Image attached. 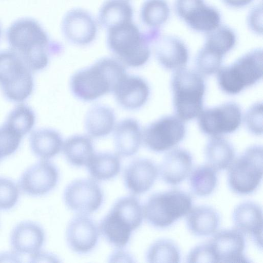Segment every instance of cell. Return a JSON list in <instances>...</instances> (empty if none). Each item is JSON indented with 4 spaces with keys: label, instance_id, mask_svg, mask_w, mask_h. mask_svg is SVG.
Instances as JSON below:
<instances>
[{
    "label": "cell",
    "instance_id": "cell-41",
    "mask_svg": "<svg viewBox=\"0 0 263 263\" xmlns=\"http://www.w3.org/2000/svg\"><path fill=\"white\" fill-rule=\"evenodd\" d=\"M188 262H216L209 243L194 248L187 257Z\"/></svg>",
    "mask_w": 263,
    "mask_h": 263
},
{
    "label": "cell",
    "instance_id": "cell-3",
    "mask_svg": "<svg viewBox=\"0 0 263 263\" xmlns=\"http://www.w3.org/2000/svg\"><path fill=\"white\" fill-rule=\"evenodd\" d=\"M126 74L124 66L117 60L104 58L74 73L70 79V87L76 98L91 101L112 92Z\"/></svg>",
    "mask_w": 263,
    "mask_h": 263
},
{
    "label": "cell",
    "instance_id": "cell-9",
    "mask_svg": "<svg viewBox=\"0 0 263 263\" xmlns=\"http://www.w3.org/2000/svg\"><path fill=\"white\" fill-rule=\"evenodd\" d=\"M185 133L183 121L177 116H167L148 125L142 133V140L151 151L162 152L180 142Z\"/></svg>",
    "mask_w": 263,
    "mask_h": 263
},
{
    "label": "cell",
    "instance_id": "cell-28",
    "mask_svg": "<svg viewBox=\"0 0 263 263\" xmlns=\"http://www.w3.org/2000/svg\"><path fill=\"white\" fill-rule=\"evenodd\" d=\"M62 149L68 162L75 166L86 165L95 154L90 138L84 135H74L66 139Z\"/></svg>",
    "mask_w": 263,
    "mask_h": 263
},
{
    "label": "cell",
    "instance_id": "cell-22",
    "mask_svg": "<svg viewBox=\"0 0 263 263\" xmlns=\"http://www.w3.org/2000/svg\"><path fill=\"white\" fill-rule=\"evenodd\" d=\"M193 164L191 154L183 148H176L167 153L160 166L159 172L163 181L176 185L190 174Z\"/></svg>",
    "mask_w": 263,
    "mask_h": 263
},
{
    "label": "cell",
    "instance_id": "cell-34",
    "mask_svg": "<svg viewBox=\"0 0 263 263\" xmlns=\"http://www.w3.org/2000/svg\"><path fill=\"white\" fill-rule=\"evenodd\" d=\"M217 182L216 171L209 165H202L195 168L190 177L193 192L199 196H206L215 189Z\"/></svg>",
    "mask_w": 263,
    "mask_h": 263
},
{
    "label": "cell",
    "instance_id": "cell-38",
    "mask_svg": "<svg viewBox=\"0 0 263 263\" xmlns=\"http://www.w3.org/2000/svg\"><path fill=\"white\" fill-rule=\"evenodd\" d=\"M19 197L18 185L9 178L0 177V210L7 211L13 208Z\"/></svg>",
    "mask_w": 263,
    "mask_h": 263
},
{
    "label": "cell",
    "instance_id": "cell-20",
    "mask_svg": "<svg viewBox=\"0 0 263 263\" xmlns=\"http://www.w3.org/2000/svg\"><path fill=\"white\" fill-rule=\"evenodd\" d=\"M154 43L156 59L164 68L177 71L185 67L189 60V51L181 40L167 36L159 37Z\"/></svg>",
    "mask_w": 263,
    "mask_h": 263
},
{
    "label": "cell",
    "instance_id": "cell-15",
    "mask_svg": "<svg viewBox=\"0 0 263 263\" xmlns=\"http://www.w3.org/2000/svg\"><path fill=\"white\" fill-rule=\"evenodd\" d=\"M216 262H248L245 256V240L236 229L216 233L209 242Z\"/></svg>",
    "mask_w": 263,
    "mask_h": 263
},
{
    "label": "cell",
    "instance_id": "cell-21",
    "mask_svg": "<svg viewBox=\"0 0 263 263\" xmlns=\"http://www.w3.org/2000/svg\"><path fill=\"white\" fill-rule=\"evenodd\" d=\"M232 218L237 230L250 235L262 247V212L259 205L250 201L241 203L234 209Z\"/></svg>",
    "mask_w": 263,
    "mask_h": 263
},
{
    "label": "cell",
    "instance_id": "cell-44",
    "mask_svg": "<svg viewBox=\"0 0 263 263\" xmlns=\"http://www.w3.org/2000/svg\"><path fill=\"white\" fill-rule=\"evenodd\" d=\"M253 0H222L225 4L234 8H241L245 7Z\"/></svg>",
    "mask_w": 263,
    "mask_h": 263
},
{
    "label": "cell",
    "instance_id": "cell-24",
    "mask_svg": "<svg viewBox=\"0 0 263 263\" xmlns=\"http://www.w3.org/2000/svg\"><path fill=\"white\" fill-rule=\"evenodd\" d=\"M186 224L190 231L198 236L214 233L220 224V217L216 210L207 206H199L187 214Z\"/></svg>",
    "mask_w": 263,
    "mask_h": 263
},
{
    "label": "cell",
    "instance_id": "cell-2",
    "mask_svg": "<svg viewBox=\"0 0 263 263\" xmlns=\"http://www.w3.org/2000/svg\"><path fill=\"white\" fill-rule=\"evenodd\" d=\"M142 32L131 21L107 30V45L115 59L124 66L139 67L151 55L150 44L160 35L159 28Z\"/></svg>",
    "mask_w": 263,
    "mask_h": 263
},
{
    "label": "cell",
    "instance_id": "cell-12",
    "mask_svg": "<svg viewBox=\"0 0 263 263\" xmlns=\"http://www.w3.org/2000/svg\"><path fill=\"white\" fill-rule=\"evenodd\" d=\"M175 8L178 16L194 30L208 33L219 26V12L205 5L204 0H175Z\"/></svg>",
    "mask_w": 263,
    "mask_h": 263
},
{
    "label": "cell",
    "instance_id": "cell-46",
    "mask_svg": "<svg viewBox=\"0 0 263 263\" xmlns=\"http://www.w3.org/2000/svg\"><path fill=\"white\" fill-rule=\"evenodd\" d=\"M2 158L1 156V155H0V159Z\"/></svg>",
    "mask_w": 263,
    "mask_h": 263
},
{
    "label": "cell",
    "instance_id": "cell-7",
    "mask_svg": "<svg viewBox=\"0 0 263 263\" xmlns=\"http://www.w3.org/2000/svg\"><path fill=\"white\" fill-rule=\"evenodd\" d=\"M31 71L12 50L0 51V86L8 99L23 101L31 95L33 88Z\"/></svg>",
    "mask_w": 263,
    "mask_h": 263
},
{
    "label": "cell",
    "instance_id": "cell-27",
    "mask_svg": "<svg viewBox=\"0 0 263 263\" xmlns=\"http://www.w3.org/2000/svg\"><path fill=\"white\" fill-rule=\"evenodd\" d=\"M115 122V114L111 108L104 105H96L87 114L85 127L89 136L103 137L114 130Z\"/></svg>",
    "mask_w": 263,
    "mask_h": 263
},
{
    "label": "cell",
    "instance_id": "cell-32",
    "mask_svg": "<svg viewBox=\"0 0 263 263\" xmlns=\"http://www.w3.org/2000/svg\"><path fill=\"white\" fill-rule=\"evenodd\" d=\"M127 225L132 231L141 224L143 218V208L138 199L133 196L119 199L110 211Z\"/></svg>",
    "mask_w": 263,
    "mask_h": 263
},
{
    "label": "cell",
    "instance_id": "cell-29",
    "mask_svg": "<svg viewBox=\"0 0 263 263\" xmlns=\"http://www.w3.org/2000/svg\"><path fill=\"white\" fill-rule=\"evenodd\" d=\"M208 164L216 171L226 170L235 159L233 146L221 137H211L205 149Z\"/></svg>",
    "mask_w": 263,
    "mask_h": 263
},
{
    "label": "cell",
    "instance_id": "cell-10",
    "mask_svg": "<svg viewBox=\"0 0 263 263\" xmlns=\"http://www.w3.org/2000/svg\"><path fill=\"white\" fill-rule=\"evenodd\" d=\"M198 117L201 132L211 137L234 132L242 121L241 108L234 102L202 110Z\"/></svg>",
    "mask_w": 263,
    "mask_h": 263
},
{
    "label": "cell",
    "instance_id": "cell-18",
    "mask_svg": "<svg viewBox=\"0 0 263 263\" xmlns=\"http://www.w3.org/2000/svg\"><path fill=\"white\" fill-rule=\"evenodd\" d=\"M45 233L37 223L25 221L17 224L10 236L11 246L18 254L31 255L40 250L44 245Z\"/></svg>",
    "mask_w": 263,
    "mask_h": 263
},
{
    "label": "cell",
    "instance_id": "cell-6",
    "mask_svg": "<svg viewBox=\"0 0 263 263\" xmlns=\"http://www.w3.org/2000/svg\"><path fill=\"white\" fill-rule=\"evenodd\" d=\"M192 208L190 195L171 190L152 195L143 208V217L151 225L164 228L187 215Z\"/></svg>",
    "mask_w": 263,
    "mask_h": 263
},
{
    "label": "cell",
    "instance_id": "cell-39",
    "mask_svg": "<svg viewBox=\"0 0 263 263\" xmlns=\"http://www.w3.org/2000/svg\"><path fill=\"white\" fill-rule=\"evenodd\" d=\"M22 137L5 123L0 127V155L2 158L11 155L16 151Z\"/></svg>",
    "mask_w": 263,
    "mask_h": 263
},
{
    "label": "cell",
    "instance_id": "cell-40",
    "mask_svg": "<svg viewBox=\"0 0 263 263\" xmlns=\"http://www.w3.org/2000/svg\"><path fill=\"white\" fill-rule=\"evenodd\" d=\"M245 122L248 129L252 134L260 135L262 133V104L257 103L247 111Z\"/></svg>",
    "mask_w": 263,
    "mask_h": 263
},
{
    "label": "cell",
    "instance_id": "cell-5",
    "mask_svg": "<svg viewBox=\"0 0 263 263\" xmlns=\"http://www.w3.org/2000/svg\"><path fill=\"white\" fill-rule=\"evenodd\" d=\"M262 51L256 49L242 55L233 64L220 68L217 80L221 90L234 95L262 79Z\"/></svg>",
    "mask_w": 263,
    "mask_h": 263
},
{
    "label": "cell",
    "instance_id": "cell-36",
    "mask_svg": "<svg viewBox=\"0 0 263 263\" xmlns=\"http://www.w3.org/2000/svg\"><path fill=\"white\" fill-rule=\"evenodd\" d=\"M146 258L149 262H179L180 256L177 246L172 241L161 239L148 248Z\"/></svg>",
    "mask_w": 263,
    "mask_h": 263
},
{
    "label": "cell",
    "instance_id": "cell-45",
    "mask_svg": "<svg viewBox=\"0 0 263 263\" xmlns=\"http://www.w3.org/2000/svg\"><path fill=\"white\" fill-rule=\"evenodd\" d=\"M2 29L1 25L0 24V39H1V37L2 36Z\"/></svg>",
    "mask_w": 263,
    "mask_h": 263
},
{
    "label": "cell",
    "instance_id": "cell-35",
    "mask_svg": "<svg viewBox=\"0 0 263 263\" xmlns=\"http://www.w3.org/2000/svg\"><path fill=\"white\" fill-rule=\"evenodd\" d=\"M169 15L170 8L165 0H146L140 10L142 23L151 28H159Z\"/></svg>",
    "mask_w": 263,
    "mask_h": 263
},
{
    "label": "cell",
    "instance_id": "cell-11",
    "mask_svg": "<svg viewBox=\"0 0 263 263\" xmlns=\"http://www.w3.org/2000/svg\"><path fill=\"white\" fill-rule=\"evenodd\" d=\"M66 205L81 215L91 214L97 210L103 201V193L93 180L81 179L70 183L64 192Z\"/></svg>",
    "mask_w": 263,
    "mask_h": 263
},
{
    "label": "cell",
    "instance_id": "cell-14",
    "mask_svg": "<svg viewBox=\"0 0 263 263\" xmlns=\"http://www.w3.org/2000/svg\"><path fill=\"white\" fill-rule=\"evenodd\" d=\"M62 33L70 43L80 46L94 41L97 33L96 22L87 11L81 8L69 10L62 22Z\"/></svg>",
    "mask_w": 263,
    "mask_h": 263
},
{
    "label": "cell",
    "instance_id": "cell-25",
    "mask_svg": "<svg viewBox=\"0 0 263 263\" xmlns=\"http://www.w3.org/2000/svg\"><path fill=\"white\" fill-rule=\"evenodd\" d=\"M133 9L128 0H106L98 14L100 25L107 30L133 21Z\"/></svg>",
    "mask_w": 263,
    "mask_h": 263
},
{
    "label": "cell",
    "instance_id": "cell-33",
    "mask_svg": "<svg viewBox=\"0 0 263 263\" xmlns=\"http://www.w3.org/2000/svg\"><path fill=\"white\" fill-rule=\"evenodd\" d=\"M236 37L233 31L225 26H219L208 33L203 48L216 57H222L234 46Z\"/></svg>",
    "mask_w": 263,
    "mask_h": 263
},
{
    "label": "cell",
    "instance_id": "cell-4",
    "mask_svg": "<svg viewBox=\"0 0 263 263\" xmlns=\"http://www.w3.org/2000/svg\"><path fill=\"white\" fill-rule=\"evenodd\" d=\"M171 86L176 116L182 121L198 117L203 110L205 91L201 74L184 68L178 70L173 76Z\"/></svg>",
    "mask_w": 263,
    "mask_h": 263
},
{
    "label": "cell",
    "instance_id": "cell-37",
    "mask_svg": "<svg viewBox=\"0 0 263 263\" xmlns=\"http://www.w3.org/2000/svg\"><path fill=\"white\" fill-rule=\"evenodd\" d=\"M35 115L27 105H17L9 114L5 124L23 136L28 133L35 123Z\"/></svg>",
    "mask_w": 263,
    "mask_h": 263
},
{
    "label": "cell",
    "instance_id": "cell-8",
    "mask_svg": "<svg viewBox=\"0 0 263 263\" xmlns=\"http://www.w3.org/2000/svg\"><path fill=\"white\" fill-rule=\"evenodd\" d=\"M262 148L253 145L234 159L228 173V183L231 190L239 195L254 192L262 177Z\"/></svg>",
    "mask_w": 263,
    "mask_h": 263
},
{
    "label": "cell",
    "instance_id": "cell-30",
    "mask_svg": "<svg viewBox=\"0 0 263 263\" xmlns=\"http://www.w3.org/2000/svg\"><path fill=\"white\" fill-rule=\"evenodd\" d=\"M98 229L109 243L118 248H122L126 245L133 231L110 211L102 219Z\"/></svg>",
    "mask_w": 263,
    "mask_h": 263
},
{
    "label": "cell",
    "instance_id": "cell-1",
    "mask_svg": "<svg viewBox=\"0 0 263 263\" xmlns=\"http://www.w3.org/2000/svg\"><path fill=\"white\" fill-rule=\"evenodd\" d=\"M6 37L11 50L33 71L46 67L50 55L62 49L59 43L50 40L41 24L31 18L14 21L8 28Z\"/></svg>",
    "mask_w": 263,
    "mask_h": 263
},
{
    "label": "cell",
    "instance_id": "cell-23",
    "mask_svg": "<svg viewBox=\"0 0 263 263\" xmlns=\"http://www.w3.org/2000/svg\"><path fill=\"white\" fill-rule=\"evenodd\" d=\"M142 141V132L139 122L133 118L119 122L114 128V142L117 154L129 157L135 155Z\"/></svg>",
    "mask_w": 263,
    "mask_h": 263
},
{
    "label": "cell",
    "instance_id": "cell-13",
    "mask_svg": "<svg viewBox=\"0 0 263 263\" xmlns=\"http://www.w3.org/2000/svg\"><path fill=\"white\" fill-rule=\"evenodd\" d=\"M59 179L57 167L48 160H42L27 168L20 177L18 185L26 194L40 196L56 186Z\"/></svg>",
    "mask_w": 263,
    "mask_h": 263
},
{
    "label": "cell",
    "instance_id": "cell-17",
    "mask_svg": "<svg viewBox=\"0 0 263 263\" xmlns=\"http://www.w3.org/2000/svg\"><path fill=\"white\" fill-rule=\"evenodd\" d=\"M112 92L120 105L127 109L134 110L145 104L150 90L143 79L126 73L119 81Z\"/></svg>",
    "mask_w": 263,
    "mask_h": 263
},
{
    "label": "cell",
    "instance_id": "cell-19",
    "mask_svg": "<svg viewBox=\"0 0 263 263\" xmlns=\"http://www.w3.org/2000/svg\"><path fill=\"white\" fill-rule=\"evenodd\" d=\"M158 174V168L151 160L140 158L125 168L123 180L126 187L134 194L147 192L153 185Z\"/></svg>",
    "mask_w": 263,
    "mask_h": 263
},
{
    "label": "cell",
    "instance_id": "cell-26",
    "mask_svg": "<svg viewBox=\"0 0 263 263\" xmlns=\"http://www.w3.org/2000/svg\"><path fill=\"white\" fill-rule=\"evenodd\" d=\"M30 147L34 154L42 160H48L57 155L62 149L61 135L51 129H41L32 132Z\"/></svg>",
    "mask_w": 263,
    "mask_h": 263
},
{
    "label": "cell",
    "instance_id": "cell-16",
    "mask_svg": "<svg viewBox=\"0 0 263 263\" xmlns=\"http://www.w3.org/2000/svg\"><path fill=\"white\" fill-rule=\"evenodd\" d=\"M99 238V229L95 222L86 215L72 219L66 231L68 245L74 252L86 253L96 246Z\"/></svg>",
    "mask_w": 263,
    "mask_h": 263
},
{
    "label": "cell",
    "instance_id": "cell-31",
    "mask_svg": "<svg viewBox=\"0 0 263 263\" xmlns=\"http://www.w3.org/2000/svg\"><path fill=\"white\" fill-rule=\"evenodd\" d=\"M86 166L92 178L99 181L107 180L118 174L120 170V161L116 154L95 153Z\"/></svg>",
    "mask_w": 263,
    "mask_h": 263
},
{
    "label": "cell",
    "instance_id": "cell-43",
    "mask_svg": "<svg viewBox=\"0 0 263 263\" xmlns=\"http://www.w3.org/2000/svg\"><path fill=\"white\" fill-rule=\"evenodd\" d=\"M41 250L30 255L29 262H54L58 261L57 258L53 255Z\"/></svg>",
    "mask_w": 263,
    "mask_h": 263
},
{
    "label": "cell",
    "instance_id": "cell-42",
    "mask_svg": "<svg viewBox=\"0 0 263 263\" xmlns=\"http://www.w3.org/2000/svg\"><path fill=\"white\" fill-rule=\"evenodd\" d=\"M248 24L254 32L262 34V8L261 4L255 6L251 10L248 16Z\"/></svg>",
    "mask_w": 263,
    "mask_h": 263
}]
</instances>
